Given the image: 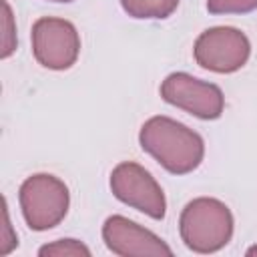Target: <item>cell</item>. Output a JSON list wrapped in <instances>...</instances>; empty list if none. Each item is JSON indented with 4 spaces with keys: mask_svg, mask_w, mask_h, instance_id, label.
Instances as JSON below:
<instances>
[{
    "mask_svg": "<svg viewBox=\"0 0 257 257\" xmlns=\"http://www.w3.org/2000/svg\"><path fill=\"white\" fill-rule=\"evenodd\" d=\"M2 233H0V255H8L18 247V237L12 231V223H10V213H8V203L6 197L2 199Z\"/></svg>",
    "mask_w": 257,
    "mask_h": 257,
    "instance_id": "13",
    "label": "cell"
},
{
    "mask_svg": "<svg viewBox=\"0 0 257 257\" xmlns=\"http://www.w3.org/2000/svg\"><path fill=\"white\" fill-rule=\"evenodd\" d=\"M32 54L48 70H68L80 56V34L70 20L40 16L30 32Z\"/></svg>",
    "mask_w": 257,
    "mask_h": 257,
    "instance_id": "6",
    "label": "cell"
},
{
    "mask_svg": "<svg viewBox=\"0 0 257 257\" xmlns=\"http://www.w3.org/2000/svg\"><path fill=\"white\" fill-rule=\"evenodd\" d=\"M161 98L201 120H215L225 110L223 90L189 72H171L161 82Z\"/></svg>",
    "mask_w": 257,
    "mask_h": 257,
    "instance_id": "7",
    "label": "cell"
},
{
    "mask_svg": "<svg viewBox=\"0 0 257 257\" xmlns=\"http://www.w3.org/2000/svg\"><path fill=\"white\" fill-rule=\"evenodd\" d=\"M18 203L24 223L32 231H48L64 221L70 207V193L56 175L34 173L22 181Z\"/></svg>",
    "mask_w": 257,
    "mask_h": 257,
    "instance_id": "3",
    "label": "cell"
},
{
    "mask_svg": "<svg viewBox=\"0 0 257 257\" xmlns=\"http://www.w3.org/2000/svg\"><path fill=\"white\" fill-rule=\"evenodd\" d=\"M102 241L118 257H171L173 249L151 229L124 215H110L102 223Z\"/></svg>",
    "mask_w": 257,
    "mask_h": 257,
    "instance_id": "8",
    "label": "cell"
},
{
    "mask_svg": "<svg viewBox=\"0 0 257 257\" xmlns=\"http://www.w3.org/2000/svg\"><path fill=\"white\" fill-rule=\"evenodd\" d=\"M211 14H247L257 10V0H207Z\"/></svg>",
    "mask_w": 257,
    "mask_h": 257,
    "instance_id": "12",
    "label": "cell"
},
{
    "mask_svg": "<svg viewBox=\"0 0 257 257\" xmlns=\"http://www.w3.org/2000/svg\"><path fill=\"white\" fill-rule=\"evenodd\" d=\"M139 145L167 173L177 177L193 173L205 159L203 137L191 126L165 114H155L143 122Z\"/></svg>",
    "mask_w": 257,
    "mask_h": 257,
    "instance_id": "1",
    "label": "cell"
},
{
    "mask_svg": "<svg viewBox=\"0 0 257 257\" xmlns=\"http://www.w3.org/2000/svg\"><path fill=\"white\" fill-rule=\"evenodd\" d=\"M122 10L137 20H165L177 8L181 0H118Z\"/></svg>",
    "mask_w": 257,
    "mask_h": 257,
    "instance_id": "9",
    "label": "cell"
},
{
    "mask_svg": "<svg viewBox=\"0 0 257 257\" xmlns=\"http://www.w3.org/2000/svg\"><path fill=\"white\" fill-rule=\"evenodd\" d=\"M235 219L231 209L215 197L189 201L179 217V235L193 253L209 255L225 249L233 239Z\"/></svg>",
    "mask_w": 257,
    "mask_h": 257,
    "instance_id": "2",
    "label": "cell"
},
{
    "mask_svg": "<svg viewBox=\"0 0 257 257\" xmlns=\"http://www.w3.org/2000/svg\"><path fill=\"white\" fill-rule=\"evenodd\" d=\"M245 255H247V257H257V245H251V247L245 251Z\"/></svg>",
    "mask_w": 257,
    "mask_h": 257,
    "instance_id": "14",
    "label": "cell"
},
{
    "mask_svg": "<svg viewBox=\"0 0 257 257\" xmlns=\"http://www.w3.org/2000/svg\"><path fill=\"white\" fill-rule=\"evenodd\" d=\"M40 257H90L92 251L80 239H56L38 249Z\"/></svg>",
    "mask_w": 257,
    "mask_h": 257,
    "instance_id": "10",
    "label": "cell"
},
{
    "mask_svg": "<svg viewBox=\"0 0 257 257\" xmlns=\"http://www.w3.org/2000/svg\"><path fill=\"white\" fill-rule=\"evenodd\" d=\"M195 62L217 74H233L241 70L251 56L247 34L235 26H213L203 30L193 44Z\"/></svg>",
    "mask_w": 257,
    "mask_h": 257,
    "instance_id": "5",
    "label": "cell"
},
{
    "mask_svg": "<svg viewBox=\"0 0 257 257\" xmlns=\"http://www.w3.org/2000/svg\"><path fill=\"white\" fill-rule=\"evenodd\" d=\"M110 193L122 205L139 213L163 221L167 215V197L157 179L139 163L122 161L110 171Z\"/></svg>",
    "mask_w": 257,
    "mask_h": 257,
    "instance_id": "4",
    "label": "cell"
},
{
    "mask_svg": "<svg viewBox=\"0 0 257 257\" xmlns=\"http://www.w3.org/2000/svg\"><path fill=\"white\" fill-rule=\"evenodd\" d=\"M48 2H72V0H48Z\"/></svg>",
    "mask_w": 257,
    "mask_h": 257,
    "instance_id": "15",
    "label": "cell"
},
{
    "mask_svg": "<svg viewBox=\"0 0 257 257\" xmlns=\"http://www.w3.org/2000/svg\"><path fill=\"white\" fill-rule=\"evenodd\" d=\"M18 38H16V20L12 14V8L8 0H2V48H0V58L6 60L16 52Z\"/></svg>",
    "mask_w": 257,
    "mask_h": 257,
    "instance_id": "11",
    "label": "cell"
}]
</instances>
